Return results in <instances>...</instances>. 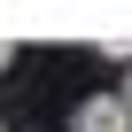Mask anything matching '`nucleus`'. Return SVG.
Instances as JSON below:
<instances>
[{
  "instance_id": "4",
  "label": "nucleus",
  "mask_w": 132,
  "mask_h": 132,
  "mask_svg": "<svg viewBox=\"0 0 132 132\" xmlns=\"http://www.w3.org/2000/svg\"><path fill=\"white\" fill-rule=\"evenodd\" d=\"M0 132H8V124H0Z\"/></svg>"
},
{
  "instance_id": "3",
  "label": "nucleus",
  "mask_w": 132,
  "mask_h": 132,
  "mask_svg": "<svg viewBox=\"0 0 132 132\" xmlns=\"http://www.w3.org/2000/svg\"><path fill=\"white\" fill-rule=\"evenodd\" d=\"M124 101H132V70H124Z\"/></svg>"
},
{
  "instance_id": "1",
  "label": "nucleus",
  "mask_w": 132,
  "mask_h": 132,
  "mask_svg": "<svg viewBox=\"0 0 132 132\" xmlns=\"http://www.w3.org/2000/svg\"><path fill=\"white\" fill-rule=\"evenodd\" d=\"M70 132H132V101L124 93H86L70 109Z\"/></svg>"
},
{
  "instance_id": "2",
  "label": "nucleus",
  "mask_w": 132,
  "mask_h": 132,
  "mask_svg": "<svg viewBox=\"0 0 132 132\" xmlns=\"http://www.w3.org/2000/svg\"><path fill=\"white\" fill-rule=\"evenodd\" d=\"M8 62H16V47H8V39H0V70H8Z\"/></svg>"
}]
</instances>
